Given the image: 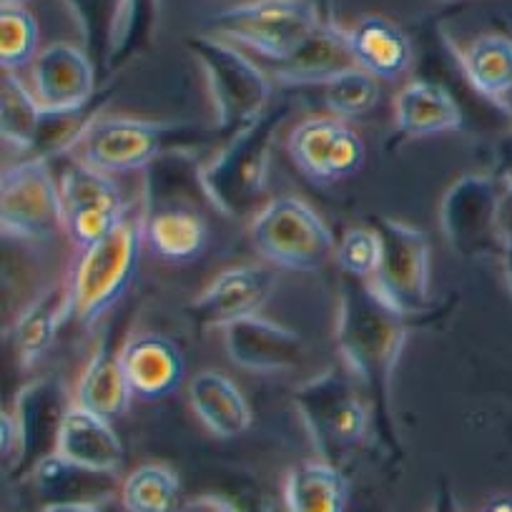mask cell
Here are the masks:
<instances>
[{
	"label": "cell",
	"instance_id": "1",
	"mask_svg": "<svg viewBox=\"0 0 512 512\" xmlns=\"http://www.w3.org/2000/svg\"><path fill=\"white\" fill-rule=\"evenodd\" d=\"M405 342V314L384 302L369 282L344 277L337 324L339 352L367 400L374 435L390 450H400L392 415V379Z\"/></svg>",
	"mask_w": 512,
	"mask_h": 512
},
{
	"label": "cell",
	"instance_id": "2",
	"mask_svg": "<svg viewBox=\"0 0 512 512\" xmlns=\"http://www.w3.org/2000/svg\"><path fill=\"white\" fill-rule=\"evenodd\" d=\"M289 113H292L289 103L269 106L254 126L226 141L219 156L204 164L201 169L204 194L221 214L231 219H254L267 206L264 196H267L272 146Z\"/></svg>",
	"mask_w": 512,
	"mask_h": 512
},
{
	"label": "cell",
	"instance_id": "3",
	"mask_svg": "<svg viewBox=\"0 0 512 512\" xmlns=\"http://www.w3.org/2000/svg\"><path fill=\"white\" fill-rule=\"evenodd\" d=\"M146 244V209L144 201L128 204L121 224L81 251V259L73 267L71 287V319L81 327L98 322L131 287L139 269L141 251Z\"/></svg>",
	"mask_w": 512,
	"mask_h": 512
},
{
	"label": "cell",
	"instance_id": "4",
	"mask_svg": "<svg viewBox=\"0 0 512 512\" xmlns=\"http://www.w3.org/2000/svg\"><path fill=\"white\" fill-rule=\"evenodd\" d=\"M219 139L216 128H199L191 123H156L141 118H98L78 141V161L103 171L149 169L156 159L171 151H199Z\"/></svg>",
	"mask_w": 512,
	"mask_h": 512
},
{
	"label": "cell",
	"instance_id": "5",
	"mask_svg": "<svg viewBox=\"0 0 512 512\" xmlns=\"http://www.w3.org/2000/svg\"><path fill=\"white\" fill-rule=\"evenodd\" d=\"M186 48L204 68L216 111L214 128L226 144L267 113L272 81L249 56L216 36H191Z\"/></svg>",
	"mask_w": 512,
	"mask_h": 512
},
{
	"label": "cell",
	"instance_id": "6",
	"mask_svg": "<svg viewBox=\"0 0 512 512\" xmlns=\"http://www.w3.org/2000/svg\"><path fill=\"white\" fill-rule=\"evenodd\" d=\"M349 369H329L297 387L294 407L322 457L337 465L372 430V412Z\"/></svg>",
	"mask_w": 512,
	"mask_h": 512
},
{
	"label": "cell",
	"instance_id": "7",
	"mask_svg": "<svg viewBox=\"0 0 512 512\" xmlns=\"http://www.w3.org/2000/svg\"><path fill=\"white\" fill-rule=\"evenodd\" d=\"M251 244L264 262L289 272H317L337 254L322 216L297 196H282L251 219Z\"/></svg>",
	"mask_w": 512,
	"mask_h": 512
},
{
	"label": "cell",
	"instance_id": "8",
	"mask_svg": "<svg viewBox=\"0 0 512 512\" xmlns=\"http://www.w3.org/2000/svg\"><path fill=\"white\" fill-rule=\"evenodd\" d=\"M319 23L309 0H249L214 13L206 26L216 38L241 43L277 63L292 56Z\"/></svg>",
	"mask_w": 512,
	"mask_h": 512
},
{
	"label": "cell",
	"instance_id": "9",
	"mask_svg": "<svg viewBox=\"0 0 512 512\" xmlns=\"http://www.w3.org/2000/svg\"><path fill=\"white\" fill-rule=\"evenodd\" d=\"M440 226L452 249L467 259L505 251V189L492 176H462L442 196Z\"/></svg>",
	"mask_w": 512,
	"mask_h": 512
},
{
	"label": "cell",
	"instance_id": "10",
	"mask_svg": "<svg viewBox=\"0 0 512 512\" xmlns=\"http://www.w3.org/2000/svg\"><path fill=\"white\" fill-rule=\"evenodd\" d=\"M0 224L18 241H48L63 229L61 184L46 159L23 156L0 176Z\"/></svg>",
	"mask_w": 512,
	"mask_h": 512
},
{
	"label": "cell",
	"instance_id": "11",
	"mask_svg": "<svg viewBox=\"0 0 512 512\" xmlns=\"http://www.w3.org/2000/svg\"><path fill=\"white\" fill-rule=\"evenodd\" d=\"M382 244L372 287L405 317L430 307V236L417 226L395 219L374 224Z\"/></svg>",
	"mask_w": 512,
	"mask_h": 512
},
{
	"label": "cell",
	"instance_id": "12",
	"mask_svg": "<svg viewBox=\"0 0 512 512\" xmlns=\"http://www.w3.org/2000/svg\"><path fill=\"white\" fill-rule=\"evenodd\" d=\"M63 199V229L78 249H91L106 239L121 219L128 204L111 176L76 161L58 179Z\"/></svg>",
	"mask_w": 512,
	"mask_h": 512
},
{
	"label": "cell",
	"instance_id": "13",
	"mask_svg": "<svg viewBox=\"0 0 512 512\" xmlns=\"http://www.w3.org/2000/svg\"><path fill=\"white\" fill-rule=\"evenodd\" d=\"M287 146L299 171L319 184H332L357 174L367 156L357 131L337 116L307 118L292 128Z\"/></svg>",
	"mask_w": 512,
	"mask_h": 512
},
{
	"label": "cell",
	"instance_id": "14",
	"mask_svg": "<svg viewBox=\"0 0 512 512\" xmlns=\"http://www.w3.org/2000/svg\"><path fill=\"white\" fill-rule=\"evenodd\" d=\"M68 410L71 405L58 377H38L18 392L13 405V417L21 430L18 470H36L46 457L56 452Z\"/></svg>",
	"mask_w": 512,
	"mask_h": 512
},
{
	"label": "cell",
	"instance_id": "15",
	"mask_svg": "<svg viewBox=\"0 0 512 512\" xmlns=\"http://www.w3.org/2000/svg\"><path fill=\"white\" fill-rule=\"evenodd\" d=\"M226 354L249 372H292L307 359V342L294 329L251 314L224 327Z\"/></svg>",
	"mask_w": 512,
	"mask_h": 512
},
{
	"label": "cell",
	"instance_id": "16",
	"mask_svg": "<svg viewBox=\"0 0 512 512\" xmlns=\"http://www.w3.org/2000/svg\"><path fill=\"white\" fill-rule=\"evenodd\" d=\"M98 88L86 48L53 43L33 61V93L46 111H78L98 96Z\"/></svg>",
	"mask_w": 512,
	"mask_h": 512
},
{
	"label": "cell",
	"instance_id": "17",
	"mask_svg": "<svg viewBox=\"0 0 512 512\" xmlns=\"http://www.w3.org/2000/svg\"><path fill=\"white\" fill-rule=\"evenodd\" d=\"M277 287V274L269 267H231L221 272L191 302V317L201 329H224L251 317L264 307Z\"/></svg>",
	"mask_w": 512,
	"mask_h": 512
},
{
	"label": "cell",
	"instance_id": "18",
	"mask_svg": "<svg viewBox=\"0 0 512 512\" xmlns=\"http://www.w3.org/2000/svg\"><path fill=\"white\" fill-rule=\"evenodd\" d=\"M144 201V199H141ZM146 246L169 262H191L204 254L209 229L196 199L144 201Z\"/></svg>",
	"mask_w": 512,
	"mask_h": 512
},
{
	"label": "cell",
	"instance_id": "19",
	"mask_svg": "<svg viewBox=\"0 0 512 512\" xmlns=\"http://www.w3.org/2000/svg\"><path fill=\"white\" fill-rule=\"evenodd\" d=\"M53 455L63 457L81 470L116 475L126 462V447H123L118 432L113 430L111 420L93 415L81 405H71Z\"/></svg>",
	"mask_w": 512,
	"mask_h": 512
},
{
	"label": "cell",
	"instance_id": "20",
	"mask_svg": "<svg viewBox=\"0 0 512 512\" xmlns=\"http://www.w3.org/2000/svg\"><path fill=\"white\" fill-rule=\"evenodd\" d=\"M128 387L141 400H164L184 382L186 359L171 339L161 334H139L121 347Z\"/></svg>",
	"mask_w": 512,
	"mask_h": 512
},
{
	"label": "cell",
	"instance_id": "21",
	"mask_svg": "<svg viewBox=\"0 0 512 512\" xmlns=\"http://www.w3.org/2000/svg\"><path fill=\"white\" fill-rule=\"evenodd\" d=\"M349 68H357V63L349 51L347 31L334 23H319L292 56L274 63V76L289 86H327Z\"/></svg>",
	"mask_w": 512,
	"mask_h": 512
},
{
	"label": "cell",
	"instance_id": "22",
	"mask_svg": "<svg viewBox=\"0 0 512 512\" xmlns=\"http://www.w3.org/2000/svg\"><path fill=\"white\" fill-rule=\"evenodd\" d=\"M395 126L402 139L450 134L462 126L460 103L440 83L410 81L395 98Z\"/></svg>",
	"mask_w": 512,
	"mask_h": 512
},
{
	"label": "cell",
	"instance_id": "23",
	"mask_svg": "<svg viewBox=\"0 0 512 512\" xmlns=\"http://www.w3.org/2000/svg\"><path fill=\"white\" fill-rule=\"evenodd\" d=\"M347 41L357 68L382 81H395L412 63L410 38L387 18H364L357 26L349 28Z\"/></svg>",
	"mask_w": 512,
	"mask_h": 512
},
{
	"label": "cell",
	"instance_id": "24",
	"mask_svg": "<svg viewBox=\"0 0 512 512\" xmlns=\"http://www.w3.org/2000/svg\"><path fill=\"white\" fill-rule=\"evenodd\" d=\"M189 402L196 417L214 432L216 437L241 435L251 425V407L239 387L226 374L206 369L189 382Z\"/></svg>",
	"mask_w": 512,
	"mask_h": 512
},
{
	"label": "cell",
	"instance_id": "25",
	"mask_svg": "<svg viewBox=\"0 0 512 512\" xmlns=\"http://www.w3.org/2000/svg\"><path fill=\"white\" fill-rule=\"evenodd\" d=\"M68 319H71V287L68 282L53 284L36 302L28 304L26 312L13 324L11 334L18 362L23 367L36 364L56 342L58 332Z\"/></svg>",
	"mask_w": 512,
	"mask_h": 512
},
{
	"label": "cell",
	"instance_id": "26",
	"mask_svg": "<svg viewBox=\"0 0 512 512\" xmlns=\"http://www.w3.org/2000/svg\"><path fill=\"white\" fill-rule=\"evenodd\" d=\"M131 397L134 392L128 387L121 349H113L111 342H103L78 379L76 405L106 420H116L128 410Z\"/></svg>",
	"mask_w": 512,
	"mask_h": 512
},
{
	"label": "cell",
	"instance_id": "27",
	"mask_svg": "<svg viewBox=\"0 0 512 512\" xmlns=\"http://www.w3.org/2000/svg\"><path fill=\"white\" fill-rule=\"evenodd\" d=\"M159 11L161 0H118L101 88L128 61H134L136 56H141V53L154 46L156 28H159Z\"/></svg>",
	"mask_w": 512,
	"mask_h": 512
},
{
	"label": "cell",
	"instance_id": "28",
	"mask_svg": "<svg viewBox=\"0 0 512 512\" xmlns=\"http://www.w3.org/2000/svg\"><path fill=\"white\" fill-rule=\"evenodd\" d=\"M287 512H344L349 487L342 470L327 460L292 467L284 487Z\"/></svg>",
	"mask_w": 512,
	"mask_h": 512
},
{
	"label": "cell",
	"instance_id": "29",
	"mask_svg": "<svg viewBox=\"0 0 512 512\" xmlns=\"http://www.w3.org/2000/svg\"><path fill=\"white\" fill-rule=\"evenodd\" d=\"M462 68L477 93L507 106L512 98V38L502 33L475 38L462 53Z\"/></svg>",
	"mask_w": 512,
	"mask_h": 512
},
{
	"label": "cell",
	"instance_id": "30",
	"mask_svg": "<svg viewBox=\"0 0 512 512\" xmlns=\"http://www.w3.org/2000/svg\"><path fill=\"white\" fill-rule=\"evenodd\" d=\"M46 108L38 103L36 93L16 73H3V91H0V134L3 141L16 149L31 154L41 134Z\"/></svg>",
	"mask_w": 512,
	"mask_h": 512
},
{
	"label": "cell",
	"instance_id": "31",
	"mask_svg": "<svg viewBox=\"0 0 512 512\" xmlns=\"http://www.w3.org/2000/svg\"><path fill=\"white\" fill-rule=\"evenodd\" d=\"M121 500L128 512H179L181 482L169 467L141 465L123 480Z\"/></svg>",
	"mask_w": 512,
	"mask_h": 512
},
{
	"label": "cell",
	"instance_id": "32",
	"mask_svg": "<svg viewBox=\"0 0 512 512\" xmlns=\"http://www.w3.org/2000/svg\"><path fill=\"white\" fill-rule=\"evenodd\" d=\"M38 58V23L26 6H3L0 11V63L16 73Z\"/></svg>",
	"mask_w": 512,
	"mask_h": 512
},
{
	"label": "cell",
	"instance_id": "33",
	"mask_svg": "<svg viewBox=\"0 0 512 512\" xmlns=\"http://www.w3.org/2000/svg\"><path fill=\"white\" fill-rule=\"evenodd\" d=\"M68 6H71L83 38H86V53L91 56L93 66H96L98 86H101L118 0H68Z\"/></svg>",
	"mask_w": 512,
	"mask_h": 512
},
{
	"label": "cell",
	"instance_id": "34",
	"mask_svg": "<svg viewBox=\"0 0 512 512\" xmlns=\"http://www.w3.org/2000/svg\"><path fill=\"white\" fill-rule=\"evenodd\" d=\"M379 101L377 78L362 68H349L324 86V103L337 118L364 116Z\"/></svg>",
	"mask_w": 512,
	"mask_h": 512
},
{
	"label": "cell",
	"instance_id": "35",
	"mask_svg": "<svg viewBox=\"0 0 512 512\" xmlns=\"http://www.w3.org/2000/svg\"><path fill=\"white\" fill-rule=\"evenodd\" d=\"M337 256L344 277L372 282L379 267V256H382L377 229L374 226L372 229L369 226H352V229L344 231L342 241L337 246Z\"/></svg>",
	"mask_w": 512,
	"mask_h": 512
},
{
	"label": "cell",
	"instance_id": "36",
	"mask_svg": "<svg viewBox=\"0 0 512 512\" xmlns=\"http://www.w3.org/2000/svg\"><path fill=\"white\" fill-rule=\"evenodd\" d=\"M0 442H3V457L13 460L21 457V430H18V422L13 417V410H6L0 415Z\"/></svg>",
	"mask_w": 512,
	"mask_h": 512
},
{
	"label": "cell",
	"instance_id": "37",
	"mask_svg": "<svg viewBox=\"0 0 512 512\" xmlns=\"http://www.w3.org/2000/svg\"><path fill=\"white\" fill-rule=\"evenodd\" d=\"M41 512H101V505L96 500H56L46 502Z\"/></svg>",
	"mask_w": 512,
	"mask_h": 512
},
{
	"label": "cell",
	"instance_id": "38",
	"mask_svg": "<svg viewBox=\"0 0 512 512\" xmlns=\"http://www.w3.org/2000/svg\"><path fill=\"white\" fill-rule=\"evenodd\" d=\"M482 512H512V497L510 495H497L482 507Z\"/></svg>",
	"mask_w": 512,
	"mask_h": 512
},
{
	"label": "cell",
	"instance_id": "39",
	"mask_svg": "<svg viewBox=\"0 0 512 512\" xmlns=\"http://www.w3.org/2000/svg\"><path fill=\"white\" fill-rule=\"evenodd\" d=\"M502 256H505V274H507V284H510V289H512V226H510V229H507L505 251H502Z\"/></svg>",
	"mask_w": 512,
	"mask_h": 512
},
{
	"label": "cell",
	"instance_id": "40",
	"mask_svg": "<svg viewBox=\"0 0 512 512\" xmlns=\"http://www.w3.org/2000/svg\"><path fill=\"white\" fill-rule=\"evenodd\" d=\"M505 209H512V181L510 186H505Z\"/></svg>",
	"mask_w": 512,
	"mask_h": 512
},
{
	"label": "cell",
	"instance_id": "41",
	"mask_svg": "<svg viewBox=\"0 0 512 512\" xmlns=\"http://www.w3.org/2000/svg\"><path fill=\"white\" fill-rule=\"evenodd\" d=\"M28 0H3V6H26Z\"/></svg>",
	"mask_w": 512,
	"mask_h": 512
}]
</instances>
